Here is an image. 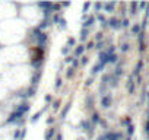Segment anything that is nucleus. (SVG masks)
<instances>
[{"instance_id":"1","label":"nucleus","mask_w":149,"mask_h":140,"mask_svg":"<svg viewBox=\"0 0 149 140\" xmlns=\"http://www.w3.org/2000/svg\"><path fill=\"white\" fill-rule=\"evenodd\" d=\"M102 104H104L105 107H108V104H110V99H108V98H105V99L102 101Z\"/></svg>"},{"instance_id":"2","label":"nucleus","mask_w":149,"mask_h":140,"mask_svg":"<svg viewBox=\"0 0 149 140\" xmlns=\"http://www.w3.org/2000/svg\"><path fill=\"white\" fill-rule=\"evenodd\" d=\"M146 131H148V136H149V121L146 123Z\"/></svg>"},{"instance_id":"3","label":"nucleus","mask_w":149,"mask_h":140,"mask_svg":"<svg viewBox=\"0 0 149 140\" xmlns=\"http://www.w3.org/2000/svg\"><path fill=\"white\" fill-rule=\"evenodd\" d=\"M133 32H139V26H134V28H133Z\"/></svg>"}]
</instances>
